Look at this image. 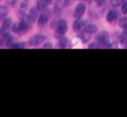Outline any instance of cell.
I'll return each mask as SVG.
<instances>
[{
    "label": "cell",
    "mask_w": 127,
    "mask_h": 117,
    "mask_svg": "<svg viewBox=\"0 0 127 117\" xmlns=\"http://www.w3.org/2000/svg\"><path fill=\"white\" fill-rule=\"evenodd\" d=\"M52 15V9L51 8H44L42 10V12L40 13V15L38 17V20H37V25L38 27H43L44 25H46V23L49 21V19L51 18Z\"/></svg>",
    "instance_id": "6da1fadb"
},
{
    "label": "cell",
    "mask_w": 127,
    "mask_h": 117,
    "mask_svg": "<svg viewBox=\"0 0 127 117\" xmlns=\"http://www.w3.org/2000/svg\"><path fill=\"white\" fill-rule=\"evenodd\" d=\"M68 30V24L65 20H60L58 22V25L55 27V31H54V37L60 39L61 37H63L66 34Z\"/></svg>",
    "instance_id": "7a4b0ae2"
},
{
    "label": "cell",
    "mask_w": 127,
    "mask_h": 117,
    "mask_svg": "<svg viewBox=\"0 0 127 117\" xmlns=\"http://www.w3.org/2000/svg\"><path fill=\"white\" fill-rule=\"evenodd\" d=\"M46 40V36L41 35V34H36L34 36H32L29 40V44L31 46H37L39 44H41L42 42H44Z\"/></svg>",
    "instance_id": "3957f363"
},
{
    "label": "cell",
    "mask_w": 127,
    "mask_h": 117,
    "mask_svg": "<svg viewBox=\"0 0 127 117\" xmlns=\"http://www.w3.org/2000/svg\"><path fill=\"white\" fill-rule=\"evenodd\" d=\"M38 11H39V9L37 8V6L32 7V8L30 9V11L28 13V21H29V23L33 24V23L36 22V20H38Z\"/></svg>",
    "instance_id": "277c9868"
},
{
    "label": "cell",
    "mask_w": 127,
    "mask_h": 117,
    "mask_svg": "<svg viewBox=\"0 0 127 117\" xmlns=\"http://www.w3.org/2000/svg\"><path fill=\"white\" fill-rule=\"evenodd\" d=\"M86 11V5L84 3H79L77 6H76V8L74 10V17L76 19H79V18H81L82 15L85 13Z\"/></svg>",
    "instance_id": "5b68a950"
},
{
    "label": "cell",
    "mask_w": 127,
    "mask_h": 117,
    "mask_svg": "<svg viewBox=\"0 0 127 117\" xmlns=\"http://www.w3.org/2000/svg\"><path fill=\"white\" fill-rule=\"evenodd\" d=\"M109 34L106 32V31H104V32H101L97 35V41L100 45H107V46H110L109 45Z\"/></svg>",
    "instance_id": "8992f818"
},
{
    "label": "cell",
    "mask_w": 127,
    "mask_h": 117,
    "mask_svg": "<svg viewBox=\"0 0 127 117\" xmlns=\"http://www.w3.org/2000/svg\"><path fill=\"white\" fill-rule=\"evenodd\" d=\"M85 26H86L85 21L79 18V19H77L75 21V23L73 24V30L75 31V32H80L83 28H85Z\"/></svg>",
    "instance_id": "52a82bcc"
},
{
    "label": "cell",
    "mask_w": 127,
    "mask_h": 117,
    "mask_svg": "<svg viewBox=\"0 0 127 117\" xmlns=\"http://www.w3.org/2000/svg\"><path fill=\"white\" fill-rule=\"evenodd\" d=\"M12 26V22H11V19H5L2 23V27L0 29V32L1 33H4V32H7V30L9 28H11Z\"/></svg>",
    "instance_id": "ba28073f"
},
{
    "label": "cell",
    "mask_w": 127,
    "mask_h": 117,
    "mask_svg": "<svg viewBox=\"0 0 127 117\" xmlns=\"http://www.w3.org/2000/svg\"><path fill=\"white\" fill-rule=\"evenodd\" d=\"M118 18H119V13H118L117 10H110L107 14V21L110 22V23L115 22Z\"/></svg>",
    "instance_id": "9c48e42d"
},
{
    "label": "cell",
    "mask_w": 127,
    "mask_h": 117,
    "mask_svg": "<svg viewBox=\"0 0 127 117\" xmlns=\"http://www.w3.org/2000/svg\"><path fill=\"white\" fill-rule=\"evenodd\" d=\"M52 2V0H38L37 1V8L39 10H43L44 8H46L50 3Z\"/></svg>",
    "instance_id": "30bf717a"
},
{
    "label": "cell",
    "mask_w": 127,
    "mask_h": 117,
    "mask_svg": "<svg viewBox=\"0 0 127 117\" xmlns=\"http://www.w3.org/2000/svg\"><path fill=\"white\" fill-rule=\"evenodd\" d=\"M28 30H29V25H28V23H26L25 21H22L20 24H19V31H18V33H20V34H24V33H26Z\"/></svg>",
    "instance_id": "8fae6325"
},
{
    "label": "cell",
    "mask_w": 127,
    "mask_h": 117,
    "mask_svg": "<svg viewBox=\"0 0 127 117\" xmlns=\"http://www.w3.org/2000/svg\"><path fill=\"white\" fill-rule=\"evenodd\" d=\"M89 34H90V33L88 32V31L84 30L83 32H80V33H79L78 36L81 38V40H82L83 42H87V41H88L89 39H90V35H89Z\"/></svg>",
    "instance_id": "7c38bea8"
},
{
    "label": "cell",
    "mask_w": 127,
    "mask_h": 117,
    "mask_svg": "<svg viewBox=\"0 0 127 117\" xmlns=\"http://www.w3.org/2000/svg\"><path fill=\"white\" fill-rule=\"evenodd\" d=\"M8 7L5 5H0V20L4 19L7 14H8Z\"/></svg>",
    "instance_id": "4fadbf2b"
},
{
    "label": "cell",
    "mask_w": 127,
    "mask_h": 117,
    "mask_svg": "<svg viewBox=\"0 0 127 117\" xmlns=\"http://www.w3.org/2000/svg\"><path fill=\"white\" fill-rule=\"evenodd\" d=\"M85 30L88 31L90 34H93V33H95L97 31V27L95 25H93V24H87L85 26Z\"/></svg>",
    "instance_id": "5bb4252c"
},
{
    "label": "cell",
    "mask_w": 127,
    "mask_h": 117,
    "mask_svg": "<svg viewBox=\"0 0 127 117\" xmlns=\"http://www.w3.org/2000/svg\"><path fill=\"white\" fill-rule=\"evenodd\" d=\"M68 42H69V40H68V38L67 37H61L60 38V41H59V47H61V48H65L66 46H67V44H68Z\"/></svg>",
    "instance_id": "9a60e30c"
},
{
    "label": "cell",
    "mask_w": 127,
    "mask_h": 117,
    "mask_svg": "<svg viewBox=\"0 0 127 117\" xmlns=\"http://www.w3.org/2000/svg\"><path fill=\"white\" fill-rule=\"evenodd\" d=\"M125 1H126V0H111V2H112L113 6H119V5L123 4Z\"/></svg>",
    "instance_id": "2e32d148"
},
{
    "label": "cell",
    "mask_w": 127,
    "mask_h": 117,
    "mask_svg": "<svg viewBox=\"0 0 127 117\" xmlns=\"http://www.w3.org/2000/svg\"><path fill=\"white\" fill-rule=\"evenodd\" d=\"M119 25H120L122 28H124V27L127 25V18H126V17L121 18L120 21H119Z\"/></svg>",
    "instance_id": "e0dca14e"
},
{
    "label": "cell",
    "mask_w": 127,
    "mask_h": 117,
    "mask_svg": "<svg viewBox=\"0 0 127 117\" xmlns=\"http://www.w3.org/2000/svg\"><path fill=\"white\" fill-rule=\"evenodd\" d=\"M120 42L123 44H127V34L126 33H123L120 36Z\"/></svg>",
    "instance_id": "ac0fdd59"
},
{
    "label": "cell",
    "mask_w": 127,
    "mask_h": 117,
    "mask_svg": "<svg viewBox=\"0 0 127 117\" xmlns=\"http://www.w3.org/2000/svg\"><path fill=\"white\" fill-rule=\"evenodd\" d=\"M122 12L124 14H127V1H125L123 4H122Z\"/></svg>",
    "instance_id": "d6986e66"
},
{
    "label": "cell",
    "mask_w": 127,
    "mask_h": 117,
    "mask_svg": "<svg viewBox=\"0 0 127 117\" xmlns=\"http://www.w3.org/2000/svg\"><path fill=\"white\" fill-rule=\"evenodd\" d=\"M52 47H53V45H52V43H50V42H47L46 44L43 45V48H52Z\"/></svg>",
    "instance_id": "ffe728a7"
},
{
    "label": "cell",
    "mask_w": 127,
    "mask_h": 117,
    "mask_svg": "<svg viewBox=\"0 0 127 117\" xmlns=\"http://www.w3.org/2000/svg\"><path fill=\"white\" fill-rule=\"evenodd\" d=\"M95 1H96V2H97V4H98V5H100V4L102 3V2H104V1H105V0H95Z\"/></svg>",
    "instance_id": "44dd1931"
},
{
    "label": "cell",
    "mask_w": 127,
    "mask_h": 117,
    "mask_svg": "<svg viewBox=\"0 0 127 117\" xmlns=\"http://www.w3.org/2000/svg\"><path fill=\"white\" fill-rule=\"evenodd\" d=\"M123 29H124V33H126V34H127V25H126V26H125Z\"/></svg>",
    "instance_id": "7402d4cb"
},
{
    "label": "cell",
    "mask_w": 127,
    "mask_h": 117,
    "mask_svg": "<svg viewBox=\"0 0 127 117\" xmlns=\"http://www.w3.org/2000/svg\"><path fill=\"white\" fill-rule=\"evenodd\" d=\"M85 1H88V0H85Z\"/></svg>",
    "instance_id": "603a6c76"
},
{
    "label": "cell",
    "mask_w": 127,
    "mask_h": 117,
    "mask_svg": "<svg viewBox=\"0 0 127 117\" xmlns=\"http://www.w3.org/2000/svg\"><path fill=\"white\" fill-rule=\"evenodd\" d=\"M59 1H60V0H59Z\"/></svg>",
    "instance_id": "cb8c5ba5"
}]
</instances>
